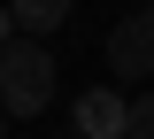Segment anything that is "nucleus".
Segmentation results:
<instances>
[{"mask_svg":"<svg viewBox=\"0 0 154 139\" xmlns=\"http://www.w3.org/2000/svg\"><path fill=\"white\" fill-rule=\"evenodd\" d=\"M62 16H69V0H16V23L31 31H62Z\"/></svg>","mask_w":154,"mask_h":139,"instance_id":"nucleus-4","label":"nucleus"},{"mask_svg":"<svg viewBox=\"0 0 154 139\" xmlns=\"http://www.w3.org/2000/svg\"><path fill=\"white\" fill-rule=\"evenodd\" d=\"M0 100H8V116H38L54 100V54L38 39H8L0 46Z\"/></svg>","mask_w":154,"mask_h":139,"instance_id":"nucleus-1","label":"nucleus"},{"mask_svg":"<svg viewBox=\"0 0 154 139\" xmlns=\"http://www.w3.org/2000/svg\"><path fill=\"white\" fill-rule=\"evenodd\" d=\"M0 139H8V100H0Z\"/></svg>","mask_w":154,"mask_h":139,"instance_id":"nucleus-7","label":"nucleus"},{"mask_svg":"<svg viewBox=\"0 0 154 139\" xmlns=\"http://www.w3.org/2000/svg\"><path fill=\"white\" fill-rule=\"evenodd\" d=\"M131 139H154V93L131 100Z\"/></svg>","mask_w":154,"mask_h":139,"instance_id":"nucleus-5","label":"nucleus"},{"mask_svg":"<svg viewBox=\"0 0 154 139\" xmlns=\"http://www.w3.org/2000/svg\"><path fill=\"white\" fill-rule=\"evenodd\" d=\"M146 8H154V0H146Z\"/></svg>","mask_w":154,"mask_h":139,"instance_id":"nucleus-8","label":"nucleus"},{"mask_svg":"<svg viewBox=\"0 0 154 139\" xmlns=\"http://www.w3.org/2000/svg\"><path fill=\"white\" fill-rule=\"evenodd\" d=\"M8 23H16V8H0V46H8Z\"/></svg>","mask_w":154,"mask_h":139,"instance_id":"nucleus-6","label":"nucleus"},{"mask_svg":"<svg viewBox=\"0 0 154 139\" xmlns=\"http://www.w3.org/2000/svg\"><path fill=\"white\" fill-rule=\"evenodd\" d=\"M69 131H77V139H131V100L116 93V85H93V93L77 100Z\"/></svg>","mask_w":154,"mask_h":139,"instance_id":"nucleus-3","label":"nucleus"},{"mask_svg":"<svg viewBox=\"0 0 154 139\" xmlns=\"http://www.w3.org/2000/svg\"><path fill=\"white\" fill-rule=\"evenodd\" d=\"M108 70H116V85H146L154 77V8L146 16H123L108 31Z\"/></svg>","mask_w":154,"mask_h":139,"instance_id":"nucleus-2","label":"nucleus"}]
</instances>
